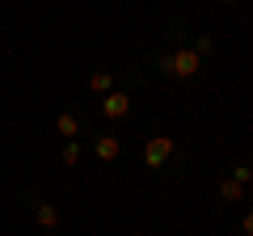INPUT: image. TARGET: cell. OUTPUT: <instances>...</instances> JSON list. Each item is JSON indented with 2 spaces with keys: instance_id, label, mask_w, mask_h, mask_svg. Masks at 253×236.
I'll return each mask as SVG.
<instances>
[{
  "instance_id": "obj_1",
  "label": "cell",
  "mask_w": 253,
  "mask_h": 236,
  "mask_svg": "<svg viewBox=\"0 0 253 236\" xmlns=\"http://www.w3.org/2000/svg\"><path fill=\"white\" fill-rule=\"evenodd\" d=\"M199 68H203V59L194 55V46H181V51H173V55H161V72L177 76V80H194Z\"/></svg>"
},
{
  "instance_id": "obj_2",
  "label": "cell",
  "mask_w": 253,
  "mask_h": 236,
  "mask_svg": "<svg viewBox=\"0 0 253 236\" xmlns=\"http://www.w3.org/2000/svg\"><path fill=\"white\" fill-rule=\"evenodd\" d=\"M169 156H173V135H148V144H144V164L148 169H161Z\"/></svg>"
},
{
  "instance_id": "obj_3",
  "label": "cell",
  "mask_w": 253,
  "mask_h": 236,
  "mask_svg": "<svg viewBox=\"0 0 253 236\" xmlns=\"http://www.w3.org/2000/svg\"><path fill=\"white\" fill-rule=\"evenodd\" d=\"M101 114L114 118V122H118V118H126V114H131V97H126L123 89H110L106 97H101Z\"/></svg>"
},
{
  "instance_id": "obj_4",
  "label": "cell",
  "mask_w": 253,
  "mask_h": 236,
  "mask_svg": "<svg viewBox=\"0 0 253 236\" xmlns=\"http://www.w3.org/2000/svg\"><path fill=\"white\" fill-rule=\"evenodd\" d=\"M93 156L106 160V164H114L118 156H123V139H118V135H97V139H93Z\"/></svg>"
},
{
  "instance_id": "obj_5",
  "label": "cell",
  "mask_w": 253,
  "mask_h": 236,
  "mask_svg": "<svg viewBox=\"0 0 253 236\" xmlns=\"http://www.w3.org/2000/svg\"><path fill=\"white\" fill-rule=\"evenodd\" d=\"M55 131H59L63 139H76V135H81V118L68 114V110H59V118H55Z\"/></svg>"
},
{
  "instance_id": "obj_6",
  "label": "cell",
  "mask_w": 253,
  "mask_h": 236,
  "mask_svg": "<svg viewBox=\"0 0 253 236\" xmlns=\"http://www.w3.org/2000/svg\"><path fill=\"white\" fill-rule=\"evenodd\" d=\"M34 219H38V228H46V232L59 228V211H55L51 202H38V207H34Z\"/></svg>"
},
{
  "instance_id": "obj_7",
  "label": "cell",
  "mask_w": 253,
  "mask_h": 236,
  "mask_svg": "<svg viewBox=\"0 0 253 236\" xmlns=\"http://www.w3.org/2000/svg\"><path fill=\"white\" fill-rule=\"evenodd\" d=\"M219 198L224 202H245V186L236 182V177H224V182H219Z\"/></svg>"
},
{
  "instance_id": "obj_8",
  "label": "cell",
  "mask_w": 253,
  "mask_h": 236,
  "mask_svg": "<svg viewBox=\"0 0 253 236\" xmlns=\"http://www.w3.org/2000/svg\"><path fill=\"white\" fill-rule=\"evenodd\" d=\"M110 89H114V76H110V72H93V76H89V93H97V97H106Z\"/></svg>"
},
{
  "instance_id": "obj_9",
  "label": "cell",
  "mask_w": 253,
  "mask_h": 236,
  "mask_svg": "<svg viewBox=\"0 0 253 236\" xmlns=\"http://www.w3.org/2000/svg\"><path fill=\"white\" fill-rule=\"evenodd\" d=\"M59 160L72 169V164H81V144L76 139H63V148H59Z\"/></svg>"
},
{
  "instance_id": "obj_10",
  "label": "cell",
  "mask_w": 253,
  "mask_h": 236,
  "mask_svg": "<svg viewBox=\"0 0 253 236\" xmlns=\"http://www.w3.org/2000/svg\"><path fill=\"white\" fill-rule=\"evenodd\" d=\"M232 177H236V182L245 186V182H249V177H253V173H249V164H236V169H232Z\"/></svg>"
},
{
  "instance_id": "obj_11",
  "label": "cell",
  "mask_w": 253,
  "mask_h": 236,
  "mask_svg": "<svg viewBox=\"0 0 253 236\" xmlns=\"http://www.w3.org/2000/svg\"><path fill=\"white\" fill-rule=\"evenodd\" d=\"M207 51H215V42H211V38L203 34V38H199V51H194V55H199V59H203V55H207Z\"/></svg>"
},
{
  "instance_id": "obj_12",
  "label": "cell",
  "mask_w": 253,
  "mask_h": 236,
  "mask_svg": "<svg viewBox=\"0 0 253 236\" xmlns=\"http://www.w3.org/2000/svg\"><path fill=\"white\" fill-rule=\"evenodd\" d=\"M224 4H241V0H224Z\"/></svg>"
}]
</instances>
